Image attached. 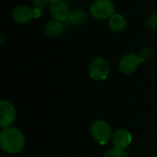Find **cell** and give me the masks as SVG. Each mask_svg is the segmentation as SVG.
Here are the masks:
<instances>
[{
    "label": "cell",
    "instance_id": "obj_1",
    "mask_svg": "<svg viewBox=\"0 0 157 157\" xmlns=\"http://www.w3.org/2000/svg\"><path fill=\"white\" fill-rule=\"evenodd\" d=\"M25 144L23 133L15 127H7L0 132V145L3 151L8 154L19 153Z\"/></svg>",
    "mask_w": 157,
    "mask_h": 157
},
{
    "label": "cell",
    "instance_id": "obj_2",
    "mask_svg": "<svg viewBox=\"0 0 157 157\" xmlns=\"http://www.w3.org/2000/svg\"><path fill=\"white\" fill-rule=\"evenodd\" d=\"M89 14L98 20L109 19L115 14V6L110 0H96L89 7Z\"/></svg>",
    "mask_w": 157,
    "mask_h": 157
},
{
    "label": "cell",
    "instance_id": "obj_3",
    "mask_svg": "<svg viewBox=\"0 0 157 157\" xmlns=\"http://www.w3.org/2000/svg\"><path fill=\"white\" fill-rule=\"evenodd\" d=\"M90 134L96 142L100 144H105L112 138L111 127L107 121L97 120L90 126Z\"/></svg>",
    "mask_w": 157,
    "mask_h": 157
},
{
    "label": "cell",
    "instance_id": "obj_4",
    "mask_svg": "<svg viewBox=\"0 0 157 157\" xmlns=\"http://www.w3.org/2000/svg\"><path fill=\"white\" fill-rule=\"evenodd\" d=\"M89 75L96 81L106 80L109 75V64L103 57H96L92 60L88 67Z\"/></svg>",
    "mask_w": 157,
    "mask_h": 157
},
{
    "label": "cell",
    "instance_id": "obj_5",
    "mask_svg": "<svg viewBox=\"0 0 157 157\" xmlns=\"http://www.w3.org/2000/svg\"><path fill=\"white\" fill-rule=\"evenodd\" d=\"M17 118V111L13 104L6 100L0 102V127L2 129L10 127Z\"/></svg>",
    "mask_w": 157,
    "mask_h": 157
},
{
    "label": "cell",
    "instance_id": "obj_6",
    "mask_svg": "<svg viewBox=\"0 0 157 157\" xmlns=\"http://www.w3.org/2000/svg\"><path fill=\"white\" fill-rule=\"evenodd\" d=\"M141 61L139 55L135 53H129L124 55L119 63V70L124 75H131L136 71Z\"/></svg>",
    "mask_w": 157,
    "mask_h": 157
},
{
    "label": "cell",
    "instance_id": "obj_7",
    "mask_svg": "<svg viewBox=\"0 0 157 157\" xmlns=\"http://www.w3.org/2000/svg\"><path fill=\"white\" fill-rule=\"evenodd\" d=\"M11 17L17 24H27L34 18L33 8L27 5H19L13 9Z\"/></svg>",
    "mask_w": 157,
    "mask_h": 157
},
{
    "label": "cell",
    "instance_id": "obj_8",
    "mask_svg": "<svg viewBox=\"0 0 157 157\" xmlns=\"http://www.w3.org/2000/svg\"><path fill=\"white\" fill-rule=\"evenodd\" d=\"M50 13L54 19L64 22L70 15L71 11L68 4L64 0H62L50 4Z\"/></svg>",
    "mask_w": 157,
    "mask_h": 157
},
{
    "label": "cell",
    "instance_id": "obj_9",
    "mask_svg": "<svg viewBox=\"0 0 157 157\" xmlns=\"http://www.w3.org/2000/svg\"><path fill=\"white\" fill-rule=\"evenodd\" d=\"M112 143L114 147L125 150L132 142V134L126 130H118L112 134Z\"/></svg>",
    "mask_w": 157,
    "mask_h": 157
},
{
    "label": "cell",
    "instance_id": "obj_10",
    "mask_svg": "<svg viewBox=\"0 0 157 157\" xmlns=\"http://www.w3.org/2000/svg\"><path fill=\"white\" fill-rule=\"evenodd\" d=\"M64 29V23L61 20L52 19L46 23L44 27V33L49 38H56L62 34Z\"/></svg>",
    "mask_w": 157,
    "mask_h": 157
},
{
    "label": "cell",
    "instance_id": "obj_11",
    "mask_svg": "<svg viewBox=\"0 0 157 157\" xmlns=\"http://www.w3.org/2000/svg\"><path fill=\"white\" fill-rule=\"evenodd\" d=\"M87 21V14L84 9L76 8L70 13L67 19L63 22L67 25H75L80 26L85 24Z\"/></svg>",
    "mask_w": 157,
    "mask_h": 157
},
{
    "label": "cell",
    "instance_id": "obj_12",
    "mask_svg": "<svg viewBox=\"0 0 157 157\" xmlns=\"http://www.w3.org/2000/svg\"><path fill=\"white\" fill-rule=\"evenodd\" d=\"M109 27L112 31L120 33L125 30L127 27V22H126L125 17L122 15L115 13L109 19Z\"/></svg>",
    "mask_w": 157,
    "mask_h": 157
},
{
    "label": "cell",
    "instance_id": "obj_13",
    "mask_svg": "<svg viewBox=\"0 0 157 157\" xmlns=\"http://www.w3.org/2000/svg\"><path fill=\"white\" fill-rule=\"evenodd\" d=\"M103 157H129V155H128V153L125 150L113 147V148L108 149L104 153Z\"/></svg>",
    "mask_w": 157,
    "mask_h": 157
},
{
    "label": "cell",
    "instance_id": "obj_14",
    "mask_svg": "<svg viewBox=\"0 0 157 157\" xmlns=\"http://www.w3.org/2000/svg\"><path fill=\"white\" fill-rule=\"evenodd\" d=\"M152 55H153V51L151 48H149V47L143 48L140 51V54H139V58H140L141 63H144V62L150 60Z\"/></svg>",
    "mask_w": 157,
    "mask_h": 157
},
{
    "label": "cell",
    "instance_id": "obj_15",
    "mask_svg": "<svg viewBox=\"0 0 157 157\" xmlns=\"http://www.w3.org/2000/svg\"><path fill=\"white\" fill-rule=\"evenodd\" d=\"M146 29L150 31L155 30L157 29V14H152L148 17L146 23H145Z\"/></svg>",
    "mask_w": 157,
    "mask_h": 157
},
{
    "label": "cell",
    "instance_id": "obj_16",
    "mask_svg": "<svg viewBox=\"0 0 157 157\" xmlns=\"http://www.w3.org/2000/svg\"><path fill=\"white\" fill-rule=\"evenodd\" d=\"M49 4H51L50 0H33V6L36 8L43 9L45 8Z\"/></svg>",
    "mask_w": 157,
    "mask_h": 157
},
{
    "label": "cell",
    "instance_id": "obj_17",
    "mask_svg": "<svg viewBox=\"0 0 157 157\" xmlns=\"http://www.w3.org/2000/svg\"><path fill=\"white\" fill-rule=\"evenodd\" d=\"M40 15H41V9L34 7L33 8V16H34V17H40Z\"/></svg>",
    "mask_w": 157,
    "mask_h": 157
},
{
    "label": "cell",
    "instance_id": "obj_18",
    "mask_svg": "<svg viewBox=\"0 0 157 157\" xmlns=\"http://www.w3.org/2000/svg\"><path fill=\"white\" fill-rule=\"evenodd\" d=\"M0 38H1V41H0V43H1V45H3V44L5 43V40H6L5 35H4V34H1Z\"/></svg>",
    "mask_w": 157,
    "mask_h": 157
},
{
    "label": "cell",
    "instance_id": "obj_19",
    "mask_svg": "<svg viewBox=\"0 0 157 157\" xmlns=\"http://www.w3.org/2000/svg\"><path fill=\"white\" fill-rule=\"evenodd\" d=\"M58 1H62V0H50L51 4H52V3H55V2H58Z\"/></svg>",
    "mask_w": 157,
    "mask_h": 157
},
{
    "label": "cell",
    "instance_id": "obj_20",
    "mask_svg": "<svg viewBox=\"0 0 157 157\" xmlns=\"http://www.w3.org/2000/svg\"><path fill=\"white\" fill-rule=\"evenodd\" d=\"M154 157H157V155H155V156H154Z\"/></svg>",
    "mask_w": 157,
    "mask_h": 157
}]
</instances>
